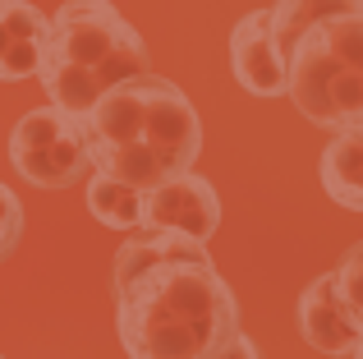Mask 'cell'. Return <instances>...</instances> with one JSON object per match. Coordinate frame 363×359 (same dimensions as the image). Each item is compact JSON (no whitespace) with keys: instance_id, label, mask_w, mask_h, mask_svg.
<instances>
[{"instance_id":"cell-3","label":"cell","mask_w":363,"mask_h":359,"mask_svg":"<svg viewBox=\"0 0 363 359\" xmlns=\"http://www.w3.org/2000/svg\"><path fill=\"white\" fill-rule=\"evenodd\" d=\"M147 70V42L111 0H65L51 14L42 79L51 106L88 116L97 97Z\"/></svg>"},{"instance_id":"cell-13","label":"cell","mask_w":363,"mask_h":359,"mask_svg":"<svg viewBox=\"0 0 363 359\" xmlns=\"http://www.w3.org/2000/svg\"><path fill=\"white\" fill-rule=\"evenodd\" d=\"M331 277H336V286H340V295H345L350 314H354L359 327H363V240L336 263V272H331ZM359 359H363V346H359Z\"/></svg>"},{"instance_id":"cell-10","label":"cell","mask_w":363,"mask_h":359,"mask_svg":"<svg viewBox=\"0 0 363 359\" xmlns=\"http://www.w3.org/2000/svg\"><path fill=\"white\" fill-rule=\"evenodd\" d=\"M318 180L331 203L363 212V129H340L318 157Z\"/></svg>"},{"instance_id":"cell-11","label":"cell","mask_w":363,"mask_h":359,"mask_svg":"<svg viewBox=\"0 0 363 359\" xmlns=\"http://www.w3.org/2000/svg\"><path fill=\"white\" fill-rule=\"evenodd\" d=\"M88 212L97 216L101 226L129 235V231H138V226H147V189L92 171V180H88Z\"/></svg>"},{"instance_id":"cell-7","label":"cell","mask_w":363,"mask_h":359,"mask_svg":"<svg viewBox=\"0 0 363 359\" xmlns=\"http://www.w3.org/2000/svg\"><path fill=\"white\" fill-rule=\"evenodd\" d=\"M235 83L253 97H285V55L272 33V9H253L230 33Z\"/></svg>"},{"instance_id":"cell-5","label":"cell","mask_w":363,"mask_h":359,"mask_svg":"<svg viewBox=\"0 0 363 359\" xmlns=\"http://www.w3.org/2000/svg\"><path fill=\"white\" fill-rule=\"evenodd\" d=\"M9 166L37 189H69L92 171L88 129L83 116H69L60 106L23 111L9 134Z\"/></svg>"},{"instance_id":"cell-15","label":"cell","mask_w":363,"mask_h":359,"mask_svg":"<svg viewBox=\"0 0 363 359\" xmlns=\"http://www.w3.org/2000/svg\"><path fill=\"white\" fill-rule=\"evenodd\" d=\"M9 5H14V0H0V18H5V9H9Z\"/></svg>"},{"instance_id":"cell-6","label":"cell","mask_w":363,"mask_h":359,"mask_svg":"<svg viewBox=\"0 0 363 359\" xmlns=\"http://www.w3.org/2000/svg\"><path fill=\"white\" fill-rule=\"evenodd\" d=\"M147 226L194 235V240H212L221 231V198H216L212 180L179 171L166 184L147 189Z\"/></svg>"},{"instance_id":"cell-2","label":"cell","mask_w":363,"mask_h":359,"mask_svg":"<svg viewBox=\"0 0 363 359\" xmlns=\"http://www.w3.org/2000/svg\"><path fill=\"white\" fill-rule=\"evenodd\" d=\"M92 171L129 180L138 189H157L170 175L194 171L203 153V120L184 88L143 70L97 97L83 116Z\"/></svg>"},{"instance_id":"cell-4","label":"cell","mask_w":363,"mask_h":359,"mask_svg":"<svg viewBox=\"0 0 363 359\" xmlns=\"http://www.w3.org/2000/svg\"><path fill=\"white\" fill-rule=\"evenodd\" d=\"M285 97L318 129H363V14L322 18L294 42Z\"/></svg>"},{"instance_id":"cell-12","label":"cell","mask_w":363,"mask_h":359,"mask_svg":"<svg viewBox=\"0 0 363 359\" xmlns=\"http://www.w3.org/2000/svg\"><path fill=\"white\" fill-rule=\"evenodd\" d=\"M340 14H363V0H276L272 5V33L281 55L294 51L303 33L322 18H340Z\"/></svg>"},{"instance_id":"cell-14","label":"cell","mask_w":363,"mask_h":359,"mask_svg":"<svg viewBox=\"0 0 363 359\" xmlns=\"http://www.w3.org/2000/svg\"><path fill=\"white\" fill-rule=\"evenodd\" d=\"M18 240H23V203L9 184H0V263L18 249Z\"/></svg>"},{"instance_id":"cell-1","label":"cell","mask_w":363,"mask_h":359,"mask_svg":"<svg viewBox=\"0 0 363 359\" xmlns=\"http://www.w3.org/2000/svg\"><path fill=\"white\" fill-rule=\"evenodd\" d=\"M116 332L133 359H216L257 355L240 332V304L216 272L207 240L138 226L111 272Z\"/></svg>"},{"instance_id":"cell-9","label":"cell","mask_w":363,"mask_h":359,"mask_svg":"<svg viewBox=\"0 0 363 359\" xmlns=\"http://www.w3.org/2000/svg\"><path fill=\"white\" fill-rule=\"evenodd\" d=\"M46 42H51V14H42L33 0H14L0 18V83L37 79Z\"/></svg>"},{"instance_id":"cell-8","label":"cell","mask_w":363,"mask_h":359,"mask_svg":"<svg viewBox=\"0 0 363 359\" xmlns=\"http://www.w3.org/2000/svg\"><path fill=\"white\" fill-rule=\"evenodd\" d=\"M299 332H303V341H308L318 355H350V359H359L363 327H359V318L350 314V304H345V295H340V286H336L331 272L318 277L299 295Z\"/></svg>"}]
</instances>
